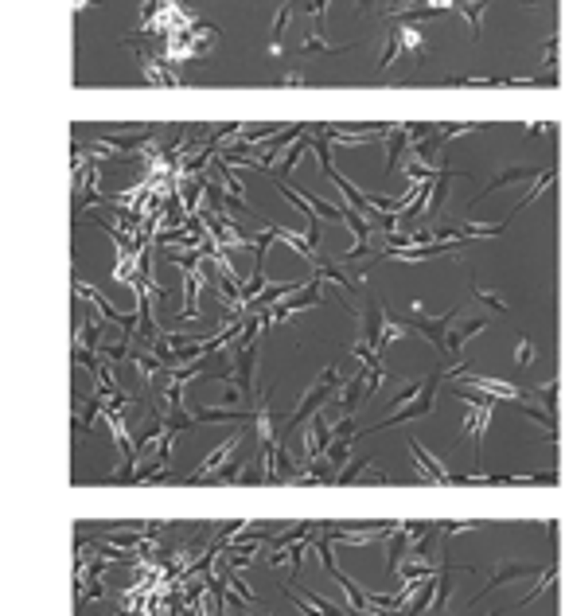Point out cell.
I'll return each instance as SVG.
<instances>
[{
	"mask_svg": "<svg viewBox=\"0 0 565 616\" xmlns=\"http://www.w3.org/2000/svg\"><path fill=\"white\" fill-rule=\"evenodd\" d=\"M468 386H472V390H484V394H492V398H522L514 386H507V382H495V379H480V374H468Z\"/></svg>",
	"mask_w": 565,
	"mask_h": 616,
	"instance_id": "1",
	"label": "cell"
},
{
	"mask_svg": "<svg viewBox=\"0 0 565 616\" xmlns=\"http://www.w3.org/2000/svg\"><path fill=\"white\" fill-rule=\"evenodd\" d=\"M534 344H530V339H522V344H519V351H514V359H519L522 363V367H527V363H534Z\"/></svg>",
	"mask_w": 565,
	"mask_h": 616,
	"instance_id": "2",
	"label": "cell"
}]
</instances>
